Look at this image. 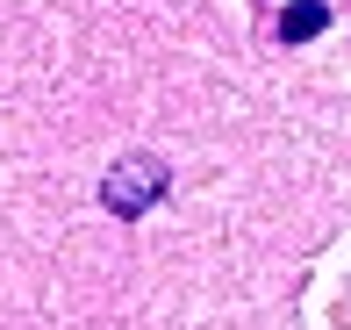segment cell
I'll list each match as a JSON object with an SVG mask.
<instances>
[{"label": "cell", "mask_w": 351, "mask_h": 330, "mask_svg": "<svg viewBox=\"0 0 351 330\" xmlns=\"http://www.w3.org/2000/svg\"><path fill=\"white\" fill-rule=\"evenodd\" d=\"M165 187H172V165L151 158V151H130V158L108 165V180H101V209L115 215V223H143V215L165 201Z\"/></svg>", "instance_id": "obj_1"}, {"label": "cell", "mask_w": 351, "mask_h": 330, "mask_svg": "<svg viewBox=\"0 0 351 330\" xmlns=\"http://www.w3.org/2000/svg\"><path fill=\"white\" fill-rule=\"evenodd\" d=\"M323 22H330L323 8H294V14H280V36H287V43H308L315 29H323Z\"/></svg>", "instance_id": "obj_2"}]
</instances>
